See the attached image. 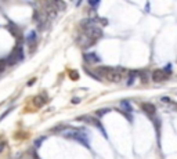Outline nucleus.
Instances as JSON below:
<instances>
[{
	"label": "nucleus",
	"instance_id": "15",
	"mask_svg": "<svg viewBox=\"0 0 177 159\" xmlns=\"http://www.w3.org/2000/svg\"><path fill=\"white\" fill-rule=\"evenodd\" d=\"M43 140H44V137H42V138H39V140L36 141V147H39V145H40V142L43 141Z\"/></svg>",
	"mask_w": 177,
	"mask_h": 159
},
{
	"label": "nucleus",
	"instance_id": "3",
	"mask_svg": "<svg viewBox=\"0 0 177 159\" xmlns=\"http://www.w3.org/2000/svg\"><path fill=\"white\" fill-rule=\"evenodd\" d=\"M24 58V51H22V49L18 46L17 49L13 51V54H11V57H10L9 60V64H14V62L19 61V60H22Z\"/></svg>",
	"mask_w": 177,
	"mask_h": 159
},
{
	"label": "nucleus",
	"instance_id": "9",
	"mask_svg": "<svg viewBox=\"0 0 177 159\" xmlns=\"http://www.w3.org/2000/svg\"><path fill=\"white\" fill-rule=\"evenodd\" d=\"M35 40H36V33H35V32H31V35L28 36L27 42L29 44H32V42H35Z\"/></svg>",
	"mask_w": 177,
	"mask_h": 159
},
{
	"label": "nucleus",
	"instance_id": "1",
	"mask_svg": "<svg viewBox=\"0 0 177 159\" xmlns=\"http://www.w3.org/2000/svg\"><path fill=\"white\" fill-rule=\"evenodd\" d=\"M124 72L126 71L123 68H109V67H100L98 68V73L111 82H120Z\"/></svg>",
	"mask_w": 177,
	"mask_h": 159
},
{
	"label": "nucleus",
	"instance_id": "8",
	"mask_svg": "<svg viewBox=\"0 0 177 159\" xmlns=\"http://www.w3.org/2000/svg\"><path fill=\"white\" fill-rule=\"evenodd\" d=\"M33 104H35L36 106H42L44 104V100L42 97H36L35 100H33Z\"/></svg>",
	"mask_w": 177,
	"mask_h": 159
},
{
	"label": "nucleus",
	"instance_id": "13",
	"mask_svg": "<svg viewBox=\"0 0 177 159\" xmlns=\"http://www.w3.org/2000/svg\"><path fill=\"white\" fill-rule=\"evenodd\" d=\"M4 147H6V142H4V141H1V142H0V154L3 152V150H4Z\"/></svg>",
	"mask_w": 177,
	"mask_h": 159
},
{
	"label": "nucleus",
	"instance_id": "16",
	"mask_svg": "<svg viewBox=\"0 0 177 159\" xmlns=\"http://www.w3.org/2000/svg\"><path fill=\"white\" fill-rule=\"evenodd\" d=\"M72 102H73V104H76V102H79V98H73V100H72Z\"/></svg>",
	"mask_w": 177,
	"mask_h": 159
},
{
	"label": "nucleus",
	"instance_id": "11",
	"mask_svg": "<svg viewBox=\"0 0 177 159\" xmlns=\"http://www.w3.org/2000/svg\"><path fill=\"white\" fill-rule=\"evenodd\" d=\"M163 72H165L166 75H168V73H170V72H172V65H170V64H168V65L165 67V69H163Z\"/></svg>",
	"mask_w": 177,
	"mask_h": 159
},
{
	"label": "nucleus",
	"instance_id": "6",
	"mask_svg": "<svg viewBox=\"0 0 177 159\" xmlns=\"http://www.w3.org/2000/svg\"><path fill=\"white\" fill-rule=\"evenodd\" d=\"M120 108H122L123 111H126V112H132V111H133L132 105H130V102H129V101H126V100L120 102Z\"/></svg>",
	"mask_w": 177,
	"mask_h": 159
},
{
	"label": "nucleus",
	"instance_id": "4",
	"mask_svg": "<svg viewBox=\"0 0 177 159\" xmlns=\"http://www.w3.org/2000/svg\"><path fill=\"white\" fill-rule=\"evenodd\" d=\"M168 79V75L165 73L163 71H160V69H156V71L152 72V80L154 82H162V80H166Z\"/></svg>",
	"mask_w": 177,
	"mask_h": 159
},
{
	"label": "nucleus",
	"instance_id": "10",
	"mask_svg": "<svg viewBox=\"0 0 177 159\" xmlns=\"http://www.w3.org/2000/svg\"><path fill=\"white\" fill-rule=\"evenodd\" d=\"M134 79H136V72H132V73H130V79H129V82H127V84H132L133 82H134Z\"/></svg>",
	"mask_w": 177,
	"mask_h": 159
},
{
	"label": "nucleus",
	"instance_id": "2",
	"mask_svg": "<svg viewBox=\"0 0 177 159\" xmlns=\"http://www.w3.org/2000/svg\"><path fill=\"white\" fill-rule=\"evenodd\" d=\"M64 136L67 138H71V140H75V141H79L80 144H83L85 147H90V140H88L87 133L82 132V130H73V132L69 133H64Z\"/></svg>",
	"mask_w": 177,
	"mask_h": 159
},
{
	"label": "nucleus",
	"instance_id": "5",
	"mask_svg": "<svg viewBox=\"0 0 177 159\" xmlns=\"http://www.w3.org/2000/svg\"><path fill=\"white\" fill-rule=\"evenodd\" d=\"M142 111L145 112V114H148V115H154L155 114V111H156V108L154 104H151V102H144L141 105Z\"/></svg>",
	"mask_w": 177,
	"mask_h": 159
},
{
	"label": "nucleus",
	"instance_id": "14",
	"mask_svg": "<svg viewBox=\"0 0 177 159\" xmlns=\"http://www.w3.org/2000/svg\"><path fill=\"white\" fill-rule=\"evenodd\" d=\"M160 100H162V102H170V98L168 97H162Z\"/></svg>",
	"mask_w": 177,
	"mask_h": 159
},
{
	"label": "nucleus",
	"instance_id": "12",
	"mask_svg": "<svg viewBox=\"0 0 177 159\" xmlns=\"http://www.w3.org/2000/svg\"><path fill=\"white\" fill-rule=\"evenodd\" d=\"M108 111H109V109H98L97 115H98V116H102V115H104V114H106Z\"/></svg>",
	"mask_w": 177,
	"mask_h": 159
},
{
	"label": "nucleus",
	"instance_id": "7",
	"mask_svg": "<svg viewBox=\"0 0 177 159\" xmlns=\"http://www.w3.org/2000/svg\"><path fill=\"white\" fill-rule=\"evenodd\" d=\"M86 60L88 62H97L98 57H96V54H86Z\"/></svg>",
	"mask_w": 177,
	"mask_h": 159
}]
</instances>
